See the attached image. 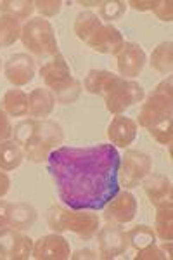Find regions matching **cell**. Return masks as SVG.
<instances>
[{"instance_id": "cell-1", "label": "cell", "mask_w": 173, "mask_h": 260, "mask_svg": "<svg viewBox=\"0 0 173 260\" xmlns=\"http://www.w3.org/2000/svg\"><path fill=\"white\" fill-rule=\"evenodd\" d=\"M120 153L113 144L61 146L50 151L47 170L57 196L71 210L97 212L120 191Z\"/></svg>"}, {"instance_id": "cell-30", "label": "cell", "mask_w": 173, "mask_h": 260, "mask_svg": "<svg viewBox=\"0 0 173 260\" xmlns=\"http://www.w3.org/2000/svg\"><path fill=\"white\" fill-rule=\"evenodd\" d=\"M125 11H126V4L120 2V0L102 2V6H100V16H99V18L109 21V24H111V21L121 18V16L125 14Z\"/></svg>"}, {"instance_id": "cell-11", "label": "cell", "mask_w": 173, "mask_h": 260, "mask_svg": "<svg viewBox=\"0 0 173 260\" xmlns=\"http://www.w3.org/2000/svg\"><path fill=\"white\" fill-rule=\"evenodd\" d=\"M31 255L37 260H66L71 257L70 243L59 233L45 234L33 243Z\"/></svg>"}, {"instance_id": "cell-42", "label": "cell", "mask_w": 173, "mask_h": 260, "mask_svg": "<svg viewBox=\"0 0 173 260\" xmlns=\"http://www.w3.org/2000/svg\"><path fill=\"white\" fill-rule=\"evenodd\" d=\"M0 66H2V61H0Z\"/></svg>"}, {"instance_id": "cell-22", "label": "cell", "mask_w": 173, "mask_h": 260, "mask_svg": "<svg viewBox=\"0 0 173 260\" xmlns=\"http://www.w3.org/2000/svg\"><path fill=\"white\" fill-rule=\"evenodd\" d=\"M2 111L7 116H26L28 115V94L19 89H11L2 99Z\"/></svg>"}, {"instance_id": "cell-18", "label": "cell", "mask_w": 173, "mask_h": 260, "mask_svg": "<svg viewBox=\"0 0 173 260\" xmlns=\"http://www.w3.org/2000/svg\"><path fill=\"white\" fill-rule=\"evenodd\" d=\"M144 191L154 207L171 200V182L163 174H147L144 177Z\"/></svg>"}, {"instance_id": "cell-36", "label": "cell", "mask_w": 173, "mask_h": 260, "mask_svg": "<svg viewBox=\"0 0 173 260\" xmlns=\"http://www.w3.org/2000/svg\"><path fill=\"white\" fill-rule=\"evenodd\" d=\"M9 207H11V203L0 200V229L9 225Z\"/></svg>"}, {"instance_id": "cell-20", "label": "cell", "mask_w": 173, "mask_h": 260, "mask_svg": "<svg viewBox=\"0 0 173 260\" xmlns=\"http://www.w3.org/2000/svg\"><path fill=\"white\" fill-rule=\"evenodd\" d=\"M37 220V210L28 203H11L9 207V228L16 231H26L33 228Z\"/></svg>"}, {"instance_id": "cell-31", "label": "cell", "mask_w": 173, "mask_h": 260, "mask_svg": "<svg viewBox=\"0 0 173 260\" xmlns=\"http://www.w3.org/2000/svg\"><path fill=\"white\" fill-rule=\"evenodd\" d=\"M33 4H35V9L45 18H54L56 14H59V11L62 7L61 0H37Z\"/></svg>"}, {"instance_id": "cell-7", "label": "cell", "mask_w": 173, "mask_h": 260, "mask_svg": "<svg viewBox=\"0 0 173 260\" xmlns=\"http://www.w3.org/2000/svg\"><path fill=\"white\" fill-rule=\"evenodd\" d=\"M146 98L144 89L137 82L120 78L118 83L104 95L106 110L113 115H121L137 103H142Z\"/></svg>"}, {"instance_id": "cell-13", "label": "cell", "mask_w": 173, "mask_h": 260, "mask_svg": "<svg viewBox=\"0 0 173 260\" xmlns=\"http://www.w3.org/2000/svg\"><path fill=\"white\" fill-rule=\"evenodd\" d=\"M118 57V71L121 78H135L142 73L146 64V52L139 44L133 42H125L120 52L116 54Z\"/></svg>"}, {"instance_id": "cell-8", "label": "cell", "mask_w": 173, "mask_h": 260, "mask_svg": "<svg viewBox=\"0 0 173 260\" xmlns=\"http://www.w3.org/2000/svg\"><path fill=\"white\" fill-rule=\"evenodd\" d=\"M40 75L45 82V87L52 90L54 95H57L59 92L67 89L70 85H73V82L77 80V78L71 77V70L62 54H56L49 61H45L40 68Z\"/></svg>"}, {"instance_id": "cell-27", "label": "cell", "mask_w": 173, "mask_h": 260, "mask_svg": "<svg viewBox=\"0 0 173 260\" xmlns=\"http://www.w3.org/2000/svg\"><path fill=\"white\" fill-rule=\"evenodd\" d=\"M126 236H128V243L130 246H133L135 250H142L146 248V246H151V245H156V233L153 231V228H149V225H135L126 233Z\"/></svg>"}, {"instance_id": "cell-39", "label": "cell", "mask_w": 173, "mask_h": 260, "mask_svg": "<svg viewBox=\"0 0 173 260\" xmlns=\"http://www.w3.org/2000/svg\"><path fill=\"white\" fill-rule=\"evenodd\" d=\"M159 248L163 250V253L166 255V258H171V241H163Z\"/></svg>"}, {"instance_id": "cell-15", "label": "cell", "mask_w": 173, "mask_h": 260, "mask_svg": "<svg viewBox=\"0 0 173 260\" xmlns=\"http://www.w3.org/2000/svg\"><path fill=\"white\" fill-rule=\"evenodd\" d=\"M95 52L100 54H118L123 47V35L113 24H102L87 42Z\"/></svg>"}, {"instance_id": "cell-33", "label": "cell", "mask_w": 173, "mask_h": 260, "mask_svg": "<svg viewBox=\"0 0 173 260\" xmlns=\"http://www.w3.org/2000/svg\"><path fill=\"white\" fill-rule=\"evenodd\" d=\"M173 2L171 0H161V2H158V6H156V9L153 11L156 16H158L161 21H170L173 19Z\"/></svg>"}, {"instance_id": "cell-29", "label": "cell", "mask_w": 173, "mask_h": 260, "mask_svg": "<svg viewBox=\"0 0 173 260\" xmlns=\"http://www.w3.org/2000/svg\"><path fill=\"white\" fill-rule=\"evenodd\" d=\"M154 141H158L159 144H164V146H170L171 144V139H173V123H171V118L170 120H164L161 123L154 125V127L147 128Z\"/></svg>"}, {"instance_id": "cell-23", "label": "cell", "mask_w": 173, "mask_h": 260, "mask_svg": "<svg viewBox=\"0 0 173 260\" xmlns=\"http://www.w3.org/2000/svg\"><path fill=\"white\" fill-rule=\"evenodd\" d=\"M24 153L16 141L0 142V170H14L23 163Z\"/></svg>"}, {"instance_id": "cell-5", "label": "cell", "mask_w": 173, "mask_h": 260, "mask_svg": "<svg viewBox=\"0 0 173 260\" xmlns=\"http://www.w3.org/2000/svg\"><path fill=\"white\" fill-rule=\"evenodd\" d=\"M173 110V82L171 77L163 80L153 90V94L146 99L139 111V125L144 128H151L171 118Z\"/></svg>"}, {"instance_id": "cell-17", "label": "cell", "mask_w": 173, "mask_h": 260, "mask_svg": "<svg viewBox=\"0 0 173 260\" xmlns=\"http://www.w3.org/2000/svg\"><path fill=\"white\" fill-rule=\"evenodd\" d=\"M54 106H56V98L47 87H39L28 95V113L37 120L47 118Z\"/></svg>"}, {"instance_id": "cell-19", "label": "cell", "mask_w": 173, "mask_h": 260, "mask_svg": "<svg viewBox=\"0 0 173 260\" xmlns=\"http://www.w3.org/2000/svg\"><path fill=\"white\" fill-rule=\"evenodd\" d=\"M120 78L121 77H118V75L111 73V71H106V70H90L85 77L83 87H85V90L90 92V94L102 95L104 98V95L116 85Z\"/></svg>"}, {"instance_id": "cell-2", "label": "cell", "mask_w": 173, "mask_h": 260, "mask_svg": "<svg viewBox=\"0 0 173 260\" xmlns=\"http://www.w3.org/2000/svg\"><path fill=\"white\" fill-rule=\"evenodd\" d=\"M14 141L21 146L24 158L33 163L47 160L50 151H54L64 141V132L56 121L44 120H23L12 130Z\"/></svg>"}, {"instance_id": "cell-37", "label": "cell", "mask_w": 173, "mask_h": 260, "mask_svg": "<svg viewBox=\"0 0 173 260\" xmlns=\"http://www.w3.org/2000/svg\"><path fill=\"white\" fill-rule=\"evenodd\" d=\"M9 187H11V179L7 177L6 172L0 170V198H4L9 192Z\"/></svg>"}, {"instance_id": "cell-21", "label": "cell", "mask_w": 173, "mask_h": 260, "mask_svg": "<svg viewBox=\"0 0 173 260\" xmlns=\"http://www.w3.org/2000/svg\"><path fill=\"white\" fill-rule=\"evenodd\" d=\"M156 234L163 241H171L173 238V205L171 200L156 207Z\"/></svg>"}, {"instance_id": "cell-4", "label": "cell", "mask_w": 173, "mask_h": 260, "mask_svg": "<svg viewBox=\"0 0 173 260\" xmlns=\"http://www.w3.org/2000/svg\"><path fill=\"white\" fill-rule=\"evenodd\" d=\"M21 42L29 52L39 57H54L59 54L57 39L54 33L52 24L47 19L29 18L23 28H21Z\"/></svg>"}, {"instance_id": "cell-34", "label": "cell", "mask_w": 173, "mask_h": 260, "mask_svg": "<svg viewBox=\"0 0 173 260\" xmlns=\"http://www.w3.org/2000/svg\"><path fill=\"white\" fill-rule=\"evenodd\" d=\"M12 125L9 121V116L6 115L2 110H0V142L4 141H9L12 136Z\"/></svg>"}, {"instance_id": "cell-25", "label": "cell", "mask_w": 173, "mask_h": 260, "mask_svg": "<svg viewBox=\"0 0 173 260\" xmlns=\"http://www.w3.org/2000/svg\"><path fill=\"white\" fill-rule=\"evenodd\" d=\"M100 26H102V19L97 14H94V12L85 11V12H82V14H78L77 21H75V33H77V37L80 40L88 42V39H90Z\"/></svg>"}, {"instance_id": "cell-40", "label": "cell", "mask_w": 173, "mask_h": 260, "mask_svg": "<svg viewBox=\"0 0 173 260\" xmlns=\"http://www.w3.org/2000/svg\"><path fill=\"white\" fill-rule=\"evenodd\" d=\"M80 6H87V7H94V6H102V2H78Z\"/></svg>"}, {"instance_id": "cell-38", "label": "cell", "mask_w": 173, "mask_h": 260, "mask_svg": "<svg viewBox=\"0 0 173 260\" xmlns=\"http://www.w3.org/2000/svg\"><path fill=\"white\" fill-rule=\"evenodd\" d=\"M71 258H73V260H80V258H97V255H95V251H92V250H78V251H75V253L71 255Z\"/></svg>"}, {"instance_id": "cell-6", "label": "cell", "mask_w": 173, "mask_h": 260, "mask_svg": "<svg viewBox=\"0 0 173 260\" xmlns=\"http://www.w3.org/2000/svg\"><path fill=\"white\" fill-rule=\"evenodd\" d=\"M151 169L153 161L146 153L139 149H128L120 160V186H123L125 189H133L135 186H139V182L144 180L147 174H151Z\"/></svg>"}, {"instance_id": "cell-28", "label": "cell", "mask_w": 173, "mask_h": 260, "mask_svg": "<svg viewBox=\"0 0 173 260\" xmlns=\"http://www.w3.org/2000/svg\"><path fill=\"white\" fill-rule=\"evenodd\" d=\"M33 11H35V4L29 0H2L0 2V12L16 19H28Z\"/></svg>"}, {"instance_id": "cell-35", "label": "cell", "mask_w": 173, "mask_h": 260, "mask_svg": "<svg viewBox=\"0 0 173 260\" xmlns=\"http://www.w3.org/2000/svg\"><path fill=\"white\" fill-rule=\"evenodd\" d=\"M159 0H130L126 6H130L135 11H154Z\"/></svg>"}, {"instance_id": "cell-9", "label": "cell", "mask_w": 173, "mask_h": 260, "mask_svg": "<svg viewBox=\"0 0 173 260\" xmlns=\"http://www.w3.org/2000/svg\"><path fill=\"white\" fill-rule=\"evenodd\" d=\"M97 241H99V253L102 258H116L118 255L125 253L130 246L126 233L120 228V224L115 222H108L104 228L99 229Z\"/></svg>"}, {"instance_id": "cell-14", "label": "cell", "mask_w": 173, "mask_h": 260, "mask_svg": "<svg viewBox=\"0 0 173 260\" xmlns=\"http://www.w3.org/2000/svg\"><path fill=\"white\" fill-rule=\"evenodd\" d=\"M4 73L6 78L12 85L23 87L28 85L35 77V59L28 54H14L9 57V61L4 66Z\"/></svg>"}, {"instance_id": "cell-32", "label": "cell", "mask_w": 173, "mask_h": 260, "mask_svg": "<svg viewBox=\"0 0 173 260\" xmlns=\"http://www.w3.org/2000/svg\"><path fill=\"white\" fill-rule=\"evenodd\" d=\"M164 258H166V255L156 245L146 246V248L139 250L137 255H135V260H164Z\"/></svg>"}, {"instance_id": "cell-41", "label": "cell", "mask_w": 173, "mask_h": 260, "mask_svg": "<svg viewBox=\"0 0 173 260\" xmlns=\"http://www.w3.org/2000/svg\"><path fill=\"white\" fill-rule=\"evenodd\" d=\"M4 258V255H2V251H0V260H2Z\"/></svg>"}, {"instance_id": "cell-16", "label": "cell", "mask_w": 173, "mask_h": 260, "mask_svg": "<svg viewBox=\"0 0 173 260\" xmlns=\"http://www.w3.org/2000/svg\"><path fill=\"white\" fill-rule=\"evenodd\" d=\"M137 136V121L123 115H116L108 127V139L113 146L128 148Z\"/></svg>"}, {"instance_id": "cell-24", "label": "cell", "mask_w": 173, "mask_h": 260, "mask_svg": "<svg viewBox=\"0 0 173 260\" xmlns=\"http://www.w3.org/2000/svg\"><path fill=\"white\" fill-rule=\"evenodd\" d=\"M151 66L161 75H170L173 68V45L171 42H163L153 50Z\"/></svg>"}, {"instance_id": "cell-3", "label": "cell", "mask_w": 173, "mask_h": 260, "mask_svg": "<svg viewBox=\"0 0 173 260\" xmlns=\"http://www.w3.org/2000/svg\"><path fill=\"white\" fill-rule=\"evenodd\" d=\"M50 229L56 233L78 234L82 240H92L99 231V217L95 213H87V210H71L64 207H52L47 215Z\"/></svg>"}, {"instance_id": "cell-10", "label": "cell", "mask_w": 173, "mask_h": 260, "mask_svg": "<svg viewBox=\"0 0 173 260\" xmlns=\"http://www.w3.org/2000/svg\"><path fill=\"white\" fill-rule=\"evenodd\" d=\"M0 251L4 258L11 260H26L33 251V240L29 236H24L21 231L12 228L0 229Z\"/></svg>"}, {"instance_id": "cell-12", "label": "cell", "mask_w": 173, "mask_h": 260, "mask_svg": "<svg viewBox=\"0 0 173 260\" xmlns=\"http://www.w3.org/2000/svg\"><path fill=\"white\" fill-rule=\"evenodd\" d=\"M137 213V200L130 191H118L113 200L104 207V217L108 222L128 224Z\"/></svg>"}, {"instance_id": "cell-26", "label": "cell", "mask_w": 173, "mask_h": 260, "mask_svg": "<svg viewBox=\"0 0 173 260\" xmlns=\"http://www.w3.org/2000/svg\"><path fill=\"white\" fill-rule=\"evenodd\" d=\"M21 24L19 19L12 16H0V47H11L16 40L21 39Z\"/></svg>"}]
</instances>
